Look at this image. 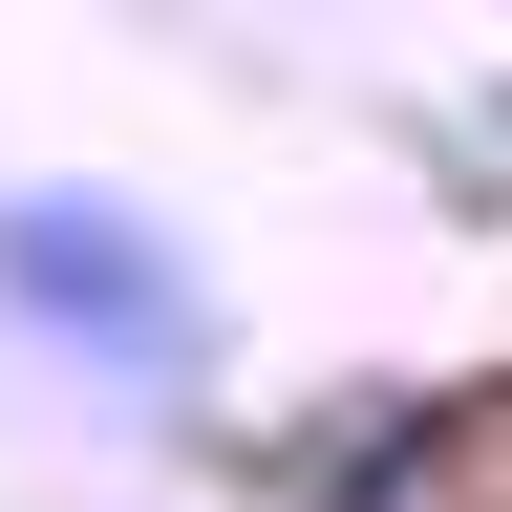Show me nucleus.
Wrapping results in <instances>:
<instances>
[{"instance_id": "nucleus-1", "label": "nucleus", "mask_w": 512, "mask_h": 512, "mask_svg": "<svg viewBox=\"0 0 512 512\" xmlns=\"http://www.w3.org/2000/svg\"><path fill=\"white\" fill-rule=\"evenodd\" d=\"M0 320L64 342L86 384H192L214 363V278L150 192H86V171H22L0 192Z\"/></svg>"}]
</instances>
